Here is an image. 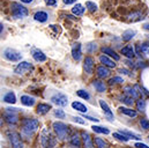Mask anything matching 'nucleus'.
Here are the masks:
<instances>
[{
	"instance_id": "f257e3e1",
	"label": "nucleus",
	"mask_w": 149,
	"mask_h": 148,
	"mask_svg": "<svg viewBox=\"0 0 149 148\" xmlns=\"http://www.w3.org/2000/svg\"><path fill=\"white\" fill-rule=\"evenodd\" d=\"M39 127V121L35 118H24L21 121V135L26 139H29L34 135Z\"/></svg>"
},
{
	"instance_id": "f03ea898",
	"label": "nucleus",
	"mask_w": 149,
	"mask_h": 148,
	"mask_svg": "<svg viewBox=\"0 0 149 148\" xmlns=\"http://www.w3.org/2000/svg\"><path fill=\"white\" fill-rule=\"evenodd\" d=\"M52 128L56 133V135L60 139V140H66L68 138H71V128L70 126H67L65 123L61 121H54L52 124Z\"/></svg>"
},
{
	"instance_id": "7ed1b4c3",
	"label": "nucleus",
	"mask_w": 149,
	"mask_h": 148,
	"mask_svg": "<svg viewBox=\"0 0 149 148\" xmlns=\"http://www.w3.org/2000/svg\"><path fill=\"white\" fill-rule=\"evenodd\" d=\"M40 144L44 148H53L57 145V139L47 128H45L40 134Z\"/></svg>"
},
{
	"instance_id": "20e7f679",
	"label": "nucleus",
	"mask_w": 149,
	"mask_h": 148,
	"mask_svg": "<svg viewBox=\"0 0 149 148\" xmlns=\"http://www.w3.org/2000/svg\"><path fill=\"white\" fill-rule=\"evenodd\" d=\"M20 111V109L16 108H6L5 112H3V119L8 125L15 126L19 123V116L17 112Z\"/></svg>"
},
{
	"instance_id": "39448f33",
	"label": "nucleus",
	"mask_w": 149,
	"mask_h": 148,
	"mask_svg": "<svg viewBox=\"0 0 149 148\" xmlns=\"http://www.w3.org/2000/svg\"><path fill=\"white\" fill-rule=\"evenodd\" d=\"M28 14H29V10L26 6L17 3V2L12 3V16L14 19H23L28 16Z\"/></svg>"
},
{
	"instance_id": "423d86ee",
	"label": "nucleus",
	"mask_w": 149,
	"mask_h": 148,
	"mask_svg": "<svg viewBox=\"0 0 149 148\" xmlns=\"http://www.w3.org/2000/svg\"><path fill=\"white\" fill-rule=\"evenodd\" d=\"M2 56H3V58H5L6 60L13 61V63H15V61H21V59H22L21 52H19V51L15 50V49H12V47L5 49L3 52H2Z\"/></svg>"
},
{
	"instance_id": "0eeeda50",
	"label": "nucleus",
	"mask_w": 149,
	"mask_h": 148,
	"mask_svg": "<svg viewBox=\"0 0 149 148\" xmlns=\"http://www.w3.org/2000/svg\"><path fill=\"white\" fill-rule=\"evenodd\" d=\"M8 140L13 148H23V142L21 139V135L15 131H7Z\"/></svg>"
},
{
	"instance_id": "6e6552de",
	"label": "nucleus",
	"mask_w": 149,
	"mask_h": 148,
	"mask_svg": "<svg viewBox=\"0 0 149 148\" xmlns=\"http://www.w3.org/2000/svg\"><path fill=\"white\" fill-rule=\"evenodd\" d=\"M50 101H51L53 104L58 105V107H66L67 103H68L67 96H66L65 94H63V93H56L54 95L51 96Z\"/></svg>"
},
{
	"instance_id": "1a4fd4ad",
	"label": "nucleus",
	"mask_w": 149,
	"mask_h": 148,
	"mask_svg": "<svg viewBox=\"0 0 149 148\" xmlns=\"http://www.w3.org/2000/svg\"><path fill=\"white\" fill-rule=\"evenodd\" d=\"M31 70H33V64L31 63H29V61H20L17 64V66L14 68V73L21 75V74L27 73V72H29Z\"/></svg>"
},
{
	"instance_id": "9d476101",
	"label": "nucleus",
	"mask_w": 149,
	"mask_h": 148,
	"mask_svg": "<svg viewBox=\"0 0 149 148\" xmlns=\"http://www.w3.org/2000/svg\"><path fill=\"white\" fill-rule=\"evenodd\" d=\"M81 138H82V144H83V148H95L94 146V141H93V139H91V137H90V134L88 133V132H86V131H82L81 133Z\"/></svg>"
},
{
	"instance_id": "9b49d317",
	"label": "nucleus",
	"mask_w": 149,
	"mask_h": 148,
	"mask_svg": "<svg viewBox=\"0 0 149 148\" xmlns=\"http://www.w3.org/2000/svg\"><path fill=\"white\" fill-rule=\"evenodd\" d=\"M100 105H101L102 110L104 111V114L107 116L108 120H109V121H113V120H114V114H113V112H112L111 109H110V107L108 105V103H107L104 100H100Z\"/></svg>"
},
{
	"instance_id": "f8f14e48",
	"label": "nucleus",
	"mask_w": 149,
	"mask_h": 148,
	"mask_svg": "<svg viewBox=\"0 0 149 148\" xmlns=\"http://www.w3.org/2000/svg\"><path fill=\"white\" fill-rule=\"evenodd\" d=\"M49 19H50V14L46 10H37L34 14V20L39 23H45L49 21Z\"/></svg>"
},
{
	"instance_id": "ddd939ff",
	"label": "nucleus",
	"mask_w": 149,
	"mask_h": 148,
	"mask_svg": "<svg viewBox=\"0 0 149 148\" xmlns=\"http://www.w3.org/2000/svg\"><path fill=\"white\" fill-rule=\"evenodd\" d=\"M72 57L76 61H79L82 58V46L80 43H74L72 45Z\"/></svg>"
},
{
	"instance_id": "4468645a",
	"label": "nucleus",
	"mask_w": 149,
	"mask_h": 148,
	"mask_svg": "<svg viewBox=\"0 0 149 148\" xmlns=\"http://www.w3.org/2000/svg\"><path fill=\"white\" fill-rule=\"evenodd\" d=\"M94 59L91 57H86L84 58V63H83V70L87 74H93L94 72Z\"/></svg>"
},
{
	"instance_id": "2eb2a0df",
	"label": "nucleus",
	"mask_w": 149,
	"mask_h": 148,
	"mask_svg": "<svg viewBox=\"0 0 149 148\" xmlns=\"http://www.w3.org/2000/svg\"><path fill=\"white\" fill-rule=\"evenodd\" d=\"M121 53H123V56H125L127 59H133V58L136 56L135 49H134L132 45H126V46H124V47L121 49Z\"/></svg>"
},
{
	"instance_id": "dca6fc26",
	"label": "nucleus",
	"mask_w": 149,
	"mask_h": 148,
	"mask_svg": "<svg viewBox=\"0 0 149 148\" xmlns=\"http://www.w3.org/2000/svg\"><path fill=\"white\" fill-rule=\"evenodd\" d=\"M100 61H101V64L108 66L109 68H114V67H116V63H114L116 60H112L111 57H109L108 54H102V56H100Z\"/></svg>"
},
{
	"instance_id": "f3484780",
	"label": "nucleus",
	"mask_w": 149,
	"mask_h": 148,
	"mask_svg": "<svg viewBox=\"0 0 149 148\" xmlns=\"http://www.w3.org/2000/svg\"><path fill=\"white\" fill-rule=\"evenodd\" d=\"M96 74H97V76L100 79H105V77H108L110 75V68L108 66H105V65H101V66H98L96 68Z\"/></svg>"
},
{
	"instance_id": "a211bd4d",
	"label": "nucleus",
	"mask_w": 149,
	"mask_h": 148,
	"mask_svg": "<svg viewBox=\"0 0 149 148\" xmlns=\"http://www.w3.org/2000/svg\"><path fill=\"white\" fill-rule=\"evenodd\" d=\"M31 54H33V58L38 61V63H43V61H45L47 58H46V54L43 52V51H40L39 49H34L33 51H31Z\"/></svg>"
},
{
	"instance_id": "6ab92c4d",
	"label": "nucleus",
	"mask_w": 149,
	"mask_h": 148,
	"mask_svg": "<svg viewBox=\"0 0 149 148\" xmlns=\"http://www.w3.org/2000/svg\"><path fill=\"white\" fill-rule=\"evenodd\" d=\"M124 93H125L126 95L133 97V98H139V96H140V93H139V90L135 88V86H134V87H132V86H126V87L124 88Z\"/></svg>"
},
{
	"instance_id": "aec40b11",
	"label": "nucleus",
	"mask_w": 149,
	"mask_h": 148,
	"mask_svg": "<svg viewBox=\"0 0 149 148\" xmlns=\"http://www.w3.org/2000/svg\"><path fill=\"white\" fill-rule=\"evenodd\" d=\"M102 52H103L104 54H108L109 57L113 58L116 61H118V60L120 59V56H119L114 50H112L111 47H109V46H103V47H102Z\"/></svg>"
},
{
	"instance_id": "412c9836",
	"label": "nucleus",
	"mask_w": 149,
	"mask_h": 148,
	"mask_svg": "<svg viewBox=\"0 0 149 148\" xmlns=\"http://www.w3.org/2000/svg\"><path fill=\"white\" fill-rule=\"evenodd\" d=\"M93 86L95 87V89L98 93H105L107 91V84L101 80H94L93 81Z\"/></svg>"
},
{
	"instance_id": "4be33fe9",
	"label": "nucleus",
	"mask_w": 149,
	"mask_h": 148,
	"mask_svg": "<svg viewBox=\"0 0 149 148\" xmlns=\"http://www.w3.org/2000/svg\"><path fill=\"white\" fill-rule=\"evenodd\" d=\"M50 110H51V105L47 103H39L36 107V112L38 114H45Z\"/></svg>"
},
{
	"instance_id": "5701e85b",
	"label": "nucleus",
	"mask_w": 149,
	"mask_h": 148,
	"mask_svg": "<svg viewBox=\"0 0 149 148\" xmlns=\"http://www.w3.org/2000/svg\"><path fill=\"white\" fill-rule=\"evenodd\" d=\"M2 101L6 102V103H10V104H14L16 102V96L13 91H7L3 96H2Z\"/></svg>"
},
{
	"instance_id": "b1692460",
	"label": "nucleus",
	"mask_w": 149,
	"mask_h": 148,
	"mask_svg": "<svg viewBox=\"0 0 149 148\" xmlns=\"http://www.w3.org/2000/svg\"><path fill=\"white\" fill-rule=\"evenodd\" d=\"M35 102H36L35 98L29 96V95H22L21 96V103L26 107H33L35 104Z\"/></svg>"
},
{
	"instance_id": "393cba45",
	"label": "nucleus",
	"mask_w": 149,
	"mask_h": 148,
	"mask_svg": "<svg viewBox=\"0 0 149 148\" xmlns=\"http://www.w3.org/2000/svg\"><path fill=\"white\" fill-rule=\"evenodd\" d=\"M136 35V31L135 30H132V29H128V30H125L124 33H123V35H121V38H123V40L124 42H128V40H131L133 37Z\"/></svg>"
},
{
	"instance_id": "a878e982",
	"label": "nucleus",
	"mask_w": 149,
	"mask_h": 148,
	"mask_svg": "<svg viewBox=\"0 0 149 148\" xmlns=\"http://www.w3.org/2000/svg\"><path fill=\"white\" fill-rule=\"evenodd\" d=\"M80 135H81V134H80ZM80 135H79L77 133H74V134L70 138V140H71V145H72V146H74V147H76V148L81 147L82 138H80Z\"/></svg>"
},
{
	"instance_id": "bb28decb",
	"label": "nucleus",
	"mask_w": 149,
	"mask_h": 148,
	"mask_svg": "<svg viewBox=\"0 0 149 148\" xmlns=\"http://www.w3.org/2000/svg\"><path fill=\"white\" fill-rule=\"evenodd\" d=\"M84 10H86V8H84L81 3H76V5L73 6V8H72V13L74 14L75 16H81V15H83Z\"/></svg>"
},
{
	"instance_id": "cd10ccee",
	"label": "nucleus",
	"mask_w": 149,
	"mask_h": 148,
	"mask_svg": "<svg viewBox=\"0 0 149 148\" xmlns=\"http://www.w3.org/2000/svg\"><path fill=\"white\" fill-rule=\"evenodd\" d=\"M119 111H120L123 114H126V116H128V117H131V118H135V117L138 116V112H136V111L132 110V109H130V108L120 107V108H119Z\"/></svg>"
},
{
	"instance_id": "c85d7f7f",
	"label": "nucleus",
	"mask_w": 149,
	"mask_h": 148,
	"mask_svg": "<svg viewBox=\"0 0 149 148\" xmlns=\"http://www.w3.org/2000/svg\"><path fill=\"white\" fill-rule=\"evenodd\" d=\"M72 107H73V109H75V110L79 111V112H82V113H86L88 111V108L83 103H81V102H73L72 103Z\"/></svg>"
},
{
	"instance_id": "c756f323",
	"label": "nucleus",
	"mask_w": 149,
	"mask_h": 148,
	"mask_svg": "<svg viewBox=\"0 0 149 148\" xmlns=\"http://www.w3.org/2000/svg\"><path fill=\"white\" fill-rule=\"evenodd\" d=\"M119 101L126 105H133V97L128 96V95H123V96H119Z\"/></svg>"
},
{
	"instance_id": "7c9ffc66",
	"label": "nucleus",
	"mask_w": 149,
	"mask_h": 148,
	"mask_svg": "<svg viewBox=\"0 0 149 148\" xmlns=\"http://www.w3.org/2000/svg\"><path fill=\"white\" fill-rule=\"evenodd\" d=\"M93 131L96 132V133H102V134H109L110 133V130L107 128V127H103V126H97V125H93Z\"/></svg>"
},
{
	"instance_id": "2f4dec72",
	"label": "nucleus",
	"mask_w": 149,
	"mask_h": 148,
	"mask_svg": "<svg viewBox=\"0 0 149 148\" xmlns=\"http://www.w3.org/2000/svg\"><path fill=\"white\" fill-rule=\"evenodd\" d=\"M136 110L140 112H145L146 111V102L142 98H138L136 101Z\"/></svg>"
},
{
	"instance_id": "473e14b6",
	"label": "nucleus",
	"mask_w": 149,
	"mask_h": 148,
	"mask_svg": "<svg viewBox=\"0 0 149 148\" xmlns=\"http://www.w3.org/2000/svg\"><path fill=\"white\" fill-rule=\"evenodd\" d=\"M113 138H116L117 140L119 141H123V142H127L130 140V138L125 134H123L121 132H117V133H113Z\"/></svg>"
},
{
	"instance_id": "72a5a7b5",
	"label": "nucleus",
	"mask_w": 149,
	"mask_h": 148,
	"mask_svg": "<svg viewBox=\"0 0 149 148\" xmlns=\"http://www.w3.org/2000/svg\"><path fill=\"white\" fill-rule=\"evenodd\" d=\"M86 8L90 12V13H95L97 10V5L93 1H86Z\"/></svg>"
},
{
	"instance_id": "f704fd0d",
	"label": "nucleus",
	"mask_w": 149,
	"mask_h": 148,
	"mask_svg": "<svg viewBox=\"0 0 149 148\" xmlns=\"http://www.w3.org/2000/svg\"><path fill=\"white\" fill-rule=\"evenodd\" d=\"M76 95H77L79 97H81V98L86 100V101L90 100V95H89V93H88V91H86V90H83V89L77 90V91H76Z\"/></svg>"
},
{
	"instance_id": "c9c22d12",
	"label": "nucleus",
	"mask_w": 149,
	"mask_h": 148,
	"mask_svg": "<svg viewBox=\"0 0 149 148\" xmlns=\"http://www.w3.org/2000/svg\"><path fill=\"white\" fill-rule=\"evenodd\" d=\"M119 132H121L123 134H125V135H127L130 139H135V140H140L141 139V137L140 135H138V134H135V133H133V132H130V131H119Z\"/></svg>"
},
{
	"instance_id": "e433bc0d",
	"label": "nucleus",
	"mask_w": 149,
	"mask_h": 148,
	"mask_svg": "<svg viewBox=\"0 0 149 148\" xmlns=\"http://www.w3.org/2000/svg\"><path fill=\"white\" fill-rule=\"evenodd\" d=\"M86 49H87V52L93 53V52H95L97 50V44L95 42H90V43H88L86 45Z\"/></svg>"
},
{
	"instance_id": "4c0bfd02",
	"label": "nucleus",
	"mask_w": 149,
	"mask_h": 148,
	"mask_svg": "<svg viewBox=\"0 0 149 148\" xmlns=\"http://www.w3.org/2000/svg\"><path fill=\"white\" fill-rule=\"evenodd\" d=\"M94 142H95V145H96V147L97 148H107L108 147L107 142H105L103 139H101V138H95Z\"/></svg>"
},
{
	"instance_id": "58836bf2",
	"label": "nucleus",
	"mask_w": 149,
	"mask_h": 148,
	"mask_svg": "<svg viewBox=\"0 0 149 148\" xmlns=\"http://www.w3.org/2000/svg\"><path fill=\"white\" fill-rule=\"evenodd\" d=\"M121 82H124V80H123V77H120V76H113V77H111V79L109 80V84H110V86L117 84V83H121Z\"/></svg>"
},
{
	"instance_id": "ea45409f",
	"label": "nucleus",
	"mask_w": 149,
	"mask_h": 148,
	"mask_svg": "<svg viewBox=\"0 0 149 148\" xmlns=\"http://www.w3.org/2000/svg\"><path fill=\"white\" fill-rule=\"evenodd\" d=\"M140 126L143 130H149V120L146 118H141L140 119Z\"/></svg>"
},
{
	"instance_id": "a19ab883",
	"label": "nucleus",
	"mask_w": 149,
	"mask_h": 148,
	"mask_svg": "<svg viewBox=\"0 0 149 148\" xmlns=\"http://www.w3.org/2000/svg\"><path fill=\"white\" fill-rule=\"evenodd\" d=\"M53 113H54V116H56V117H58L59 119H64V118L66 117V113H65L63 110H59V109L54 110V112H53Z\"/></svg>"
},
{
	"instance_id": "79ce46f5",
	"label": "nucleus",
	"mask_w": 149,
	"mask_h": 148,
	"mask_svg": "<svg viewBox=\"0 0 149 148\" xmlns=\"http://www.w3.org/2000/svg\"><path fill=\"white\" fill-rule=\"evenodd\" d=\"M141 50L145 54H149V42H146V43H142L141 45Z\"/></svg>"
},
{
	"instance_id": "37998d69",
	"label": "nucleus",
	"mask_w": 149,
	"mask_h": 148,
	"mask_svg": "<svg viewBox=\"0 0 149 148\" xmlns=\"http://www.w3.org/2000/svg\"><path fill=\"white\" fill-rule=\"evenodd\" d=\"M72 120H73V121H75V123L82 124V125H83V124L86 123V121H84V120H83V119H82L81 117H72Z\"/></svg>"
},
{
	"instance_id": "c03bdc74",
	"label": "nucleus",
	"mask_w": 149,
	"mask_h": 148,
	"mask_svg": "<svg viewBox=\"0 0 149 148\" xmlns=\"http://www.w3.org/2000/svg\"><path fill=\"white\" fill-rule=\"evenodd\" d=\"M135 53H136V56H139V57H141L142 56V50H141V46L140 45H136L135 46Z\"/></svg>"
},
{
	"instance_id": "a18cd8bd",
	"label": "nucleus",
	"mask_w": 149,
	"mask_h": 148,
	"mask_svg": "<svg viewBox=\"0 0 149 148\" xmlns=\"http://www.w3.org/2000/svg\"><path fill=\"white\" fill-rule=\"evenodd\" d=\"M47 6H57V0H44Z\"/></svg>"
},
{
	"instance_id": "49530a36",
	"label": "nucleus",
	"mask_w": 149,
	"mask_h": 148,
	"mask_svg": "<svg viewBox=\"0 0 149 148\" xmlns=\"http://www.w3.org/2000/svg\"><path fill=\"white\" fill-rule=\"evenodd\" d=\"M83 118L84 119H89V120H91V121H98L100 119H97V118H94V117H90V116H86V114H83Z\"/></svg>"
},
{
	"instance_id": "de8ad7c7",
	"label": "nucleus",
	"mask_w": 149,
	"mask_h": 148,
	"mask_svg": "<svg viewBox=\"0 0 149 148\" xmlns=\"http://www.w3.org/2000/svg\"><path fill=\"white\" fill-rule=\"evenodd\" d=\"M135 147L136 148H149L146 144H142V142H136V144H135Z\"/></svg>"
},
{
	"instance_id": "09e8293b",
	"label": "nucleus",
	"mask_w": 149,
	"mask_h": 148,
	"mask_svg": "<svg viewBox=\"0 0 149 148\" xmlns=\"http://www.w3.org/2000/svg\"><path fill=\"white\" fill-rule=\"evenodd\" d=\"M76 0H63V2L65 3V5H72V3H74Z\"/></svg>"
},
{
	"instance_id": "8fccbe9b",
	"label": "nucleus",
	"mask_w": 149,
	"mask_h": 148,
	"mask_svg": "<svg viewBox=\"0 0 149 148\" xmlns=\"http://www.w3.org/2000/svg\"><path fill=\"white\" fill-rule=\"evenodd\" d=\"M22 3H26V5H30V3H33L35 0H20Z\"/></svg>"
},
{
	"instance_id": "3c124183",
	"label": "nucleus",
	"mask_w": 149,
	"mask_h": 148,
	"mask_svg": "<svg viewBox=\"0 0 149 148\" xmlns=\"http://www.w3.org/2000/svg\"><path fill=\"white\" fill-rule=\"evenodd\" d=\"M50 27H51V28H52V29H54V30H56V33H57V34H60V28H57V27H58V26H53V24H52V26H50Z\"/></svg>"
},
{
	"instance_id": "603ef678",
	"label": "nucleus",
	"mask_w": 149,
	"mask_h": 148,
	"mask_svg": "<svg viewBox=\"0 0 149 148\" xmlns=\"http://www.w3.org/2000/svg\"><path fill=\"white\" fill-rule=\"evenodd\" d=\"M125 63H126V64H127V65H128L130 67H132V66H134V63L132 61V59H127V60H126Z\"/></svg>"
},
{
	"instance_id": "864d4df0",
	"label": "nucleus",
	"mask_w": 149,
	"mask_h": 148,
	"mask_svg": "<svg viewBox=\"0 0 149 148\" xmlns=\"http://www.w3.org/2000/svg\"><path fill=\"white\" fill-rule=\"evenodd\" d=\"M119 72L123 74H126V75H130V72H128L127 70H123V68H121V70H119Z\"/></svg>"
},
{
	"instance_id": "5fc2aeb1",
	"label": "nucleus",
	"mask_w": 149,
	"mask_h": 148,
	"mask_svg": "<svg viewBox=\"0 0 149 148\" xmlns=\"http://www.w3.org/2000/svg\"><path fill=\"white\" fill-rule=\"evenodd\" d=\"M143 28H145L146 30H149V23H146V24L143 26Z\"/></svg>"
},
{
	"instance_id": "6e6d98bb",
	"label": "nucleus",
	"mask_w": 149,
	"mask_h": 148,
	"mask_svg": "<svg viewBox=\"0 0 149 148\" xmlns=\"http://www.w3.org/2000/svg\"><path fill=\"white\" fill-rule=\"evenodd\" d=\"M148 139H149V137H148Z\"/></svg>"
}]
</instances>
